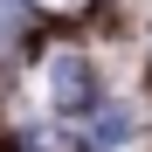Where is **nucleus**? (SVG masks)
<instances>
[{
    "label": "nucleus",
    "mask_w": 152,
    "mask_h": 152,
    "mask_svg": "<svg viewBox=\"0 0 152 152\" xmlns=\"http://www.w3.org/2000/svg\"><path fill=\"white\" fill-rule=\"evenodd\" d=\"M48 111L56 118L97 111V76H90V62L76 56V48H56V56H48Z\"/></svg>",
    "instance_id": "obj_1"
},
{
    "label": "nucleus",
    "mask_w": 152,
    "mask_h": 152,
    "mask_svg": "<svg viewBox=\"0 0 152 152\" xmlns=\"http://www.w3.org/2000/svg\"><path fill=\"white\" fill-rule=\"evenodd\" d=\"M35 7H48V14H83L90 0H35Z\"/></svg>",
    "instance_id": "obj_2"
}]
</instances>
